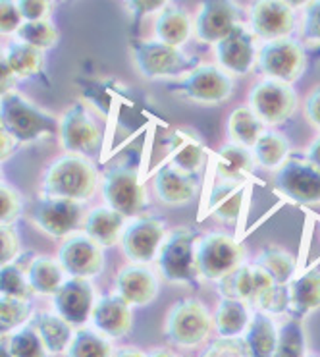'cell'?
Here are the masks:
<instances>
[{
  "instance_id": "6da1fadb",
  "label": "cell",
  "mask_w": 320,
  "mask_h": 357,
  "mask_svg": "<svg viewBox=\"0 0 320 357\" xmlns=\"http://www.w3.org/2000/svg\"><path fill=\"white\" fill-rule=\"evenodd\" d=\"M99 172L93 160L82 155H62L52 160L43 176L41 190L47 197H60L68 201L89 199L97 190Z\"/></svg>"
},
{
  "instance_id": "7a4b0ae2",
  "label": "cell",
  "mask_w": 320,
  "mask_h": 357,
  "mask_svg": "<svg viewBox=\"0 0 320 357\" xmlns=\"http://www.w3.org/2000/svg\"><path fill=\"white\" fill-rule=\"evenodd\" d=\"M2 130L16 143H35L43 137H52L60 132V120L33 105L17 91L2 95Z\"/></svg>"
},
{
  "instance_id": "3957f363",
  "label": "cell",
  "mask_w": 320,
  "mask_h": 357,
  "mask_svg": "<svg viewBox=\"0 0 320 357\" xmlns=\"http://www.w3.org/2000/svg\"><path fill=\"white\" fill-rule=\"evenodd\" d=\"M199 232L191 226H180L166 236L158 251V271L168 282L193 284L197 273Z\"/></svg>"
},
{
  "instance_id": "277c9868",
  "label": "cell",
  "mask_w": 320,
  "mask_h": 357,
  "mask_svg": "<svg viewBox=\"0 0 320 357\" xmlns=\"http://www.w3.org/2000/svg\"><path fill=\"white\" fill-rule=\"evenodd\" d=\"M130 52L139 70V74L147 79H160V77H178V75L191 74L199 64L195 56H189L181 49L168 47L160 41H143L135 39L130 45Z\"/></svg>"
},
{
  "instance_id": "5b68a950",
  "label": "cell",
  "mask_w": 320,
  "mask_h": 357,
  "mask_svg": "<svg viewBox=\"0 0 320 357\" xmlns=\"http://www.w3.org/2000/svg\"><path fill=\"white\" fill-rule=\"evenodd\" d=\"M214 319L203 301L188 298L176 301L165 321V336L178 348H199L211 336Z\"/></svg>"
},
{
  "instance_id": "8992f818",
  "label": "cell",
  "mask_w": 320,
  "mask_h": 357,
  "mask_svg": "<svg viewBox=\"0 0 320 357\" xmlns=\"http://www.w3.org/2000/svg\"><path fill=\"white\" fill-rule=\"evenodd\" d=\"M102 197L107 207L125 218L139 216L147 207V191L137 170L128 165H114L102 176Z\"/></svg>"
},
{
  "instance_id": "52a82bcc",
  "label": "cell",
  "mask_w": 320,
  "mask_h": 357,
  "mask_svg": "<svg viewBox=\"0 0 320 357\" xmlns=\"http://www.w3.org/2000/svg\"><path fill=\"white\" fill-rule=\"evenodd\" d=\"M243 250L228 234H206L197 243V273L205 280L220 282L241 266Z\"/></svg>"
},
{
  "instance_id": "ba28073f",
  "label": "cell",
  "mask_w": 320,
  "mask_h": 357,
  "mask_svg": "<svg viewBox=\"0 0 320 357\" xmlns=\"http://www.w3.org/2000/svg\"><path fill=\"white\" fill-rule=\"evenodd\" d=\"M183 99L205 105V107H216L228 100L234 93V82L224 70L213 64H201L191 74H188L180 84L174 87Z\"/></svg>"
},
{
  "instance_id": "9c48e42d",
  "label": "cell",
  "mask_w": 320,
  "mask_h": 357,
  "mask_svg": "<svg viewBox=\"0 0 320 357\" xmlns=\"http://www.w3.org/2000/svg\"><path fill=\"white\" fill-rule=\"evenodd\" d=\"M274 190L299 205H320V170L307 158L289 157L276 170Z\"/></svg>"
},
{
  "instance_id": "30bf717a",
  "label": "cell",
  "mask_w": 320,
  "mask_h": 357,
  "mask_svg": "<svg viewBox=\"0 0 320 357\" xmlns=\"http://www.w3.org/2000/svg\"><path fill=\"white\" fill-rule=\"evenodd\" d=\"M257 62L268 79L291 85L301 77L305 70L303 45L291 37L264 43L259 50Z\"/></svg>"
},
{
  "instance_id": "8fae6325",
  "label": "cell",
  "mask_w": 320,
  "mask_h": 357,
  "mask_svg": "<svg viewBox=\"0 0 320 357\" xmlns=\"http://www.w3.org/2000/svg\"><path fill=\"white\" fill-rule=\"evenodd\" d=\"M249 108L263 124H284L297 110V95L291 85L276 79H263L249 91Z\"/></svg>"
},
{
  "instance_id": "7c38bea8",
  "label": "cell",
  "mask_w": 320,
  "mask_h": 357,
  "mask_svg": "<svg viewBox=\"0 0 320 357\" xmlns=\"http://www.w3.org/2000/svg\"><path fill=\"white\" fill-rule=\"evenodd\" d=\"M58 137L64 151H68L70 155H82V157L97 153L102 139L95 118L91 116L89 110L82 102H74L64 110V114L60 116Z\"/></svg>"
},
{
  "instance_id": "4fadbf2b",
  "label": "cell",
  "mask_w": 320,
  "mask_h": 357,
  "mask_svg": "<svg viewBox=\"0 0 320 357\" xmlns=\"http://www.w3.org/2000/svg\"><path fill=\"white\" fill-rule=\"evenodd\" d=\"M165 240V222L153 216H141L125 226L122 234V251L133 265H143L158 255Z\"/></svg>"
},
{
  "instance_id": "5bb4252c",
  "label": "cell",
  "mask_w": 320,
  "mask_h": 357,
  "mask_svg": "<svg viewBox=\"0 0 320 357\" xmlns=\"http://www.w3.org/2000/svg\"><path fill=\"white\" fill-rule=\"evenodd\" d=\"M239 6L230 0H205L195 16V35L199 41L218 45L239 27Z\"/></svg>"
},
{
  "instance_id": "9a60e30c",
  "label": "cell",
  "mask_w": 320,
  "mask_h": 357,
  "mask_svg": "<svg viewBox=\"0 0 320 357\" xmlns=\"http://www.w3.org/2000/svg\"><path fill=\"white\" fill-rule=\"evenodd\" d=\"M58 263L70 278H93L105 268L102 248L87 234L68 238L58 251Z\"/></svg>"
},
{
  "instance_id": "2e32d148",
  "label": "cell",
  "mask_w": 320,
  "mask_h": 357,
  "mask_svg": "<svg viewBox=\"0 0 320 357\" xmlns=\"http://www.w3.org/2000/svg\"><path fill=\"white\" fill-rule=\"evenodd\" d=\"M251 31L261 39H286L296 29V10L282 0H257L249 8Z\"/></svg>"
},
{
  "instance_id": "e0dca14e",
  "label": "cell",
  "mask_w": 320,
  "mask_h": 357,
  "mask_svg": "<svg viewBox=\"0 0 320 357\" xmlns=\"http://www.w3.org/2000/svg\"><path fill=\"white\" fill-rule=\"evenodd\" d=\"M82 205L60 197H41L33 203L31 218L43 232L52 238H64L82 225Z\"/></svg>"
},
{
  "instance_id": "ac0fdd59",
  "label": "cell",
  "mask_w": 320,
  "mask_h": 357,
  "mask_svg": "<svg viewBox=\"0 0 320 357\" xmlns=\"http://www.w3.org/2000/svg\"><path fill=\"white\" fill-rule=\"evenodd\" d=\"M54 311L72 326H83L95 309V288L87 278H70L52 296Z\"/></svg>"
},
{
  "instance_id": "d6986e66",
  "label": "cell",
  "mask_w": 320,
  "mask_h": 357,
  "mask_svg": "<svg viewBox=\"0 0 320 357\" xmlns=\"http://www.w3.org/2000/svg\"><path fill=\"white\" fill-rule=\"evenodd\" d=\"M216 59L226 72L236 75H245L251 72L254 60L259 56V52L254 49V37L251 31H247L243 25H239L238 29L220 41L216 47Z\"/></svg>"
},
{
  "instance_id": "ffe728a7",
  "label": "cell",
  "mask_w": 320,
  "mask_h": 357,
  "mask_svg": "<svg viewBox=\"0 0 320 357\" xmlns=\"http://www.w3.org/2000/svg\"><path fill=\"white\" fill-rule=\"evenodd\" d=\"M116 294L132 307H147L158 296V280L153 271L143 265H128L116 276Z\"/></svg>"
},
{
  "instance_id": "44dd1931",
  "label": "cell",
  "mask_w": 320,
  "mask_h": 357,
  "mask_svg": "<svg viewBox=\"0 0 320 357\" xmlns=\"http://www.w3.org/2000/svg\"><path fill=\"white\" fill-rule=\"evenodd\" d=\"M91 323L97 328V333L107 338H122L132 331V305L118 294L105 296L97 299L93 315H91Z\"/></svg>"
},
{
  "instance_id": "7402d4cb",
  "label": "cell",
  "mask_w": 320,
  "mask_h": 357,
  "mask_svg": "<svg viewBox=\"0 0 320 357\" xmlns=\"http://www.w3.org/2000/svg\"><path fill=\"white\" fill-rule=\"evenodd\" d=\"M197 180L193 174H185L174 165H165L155 174V193L160 203L168 207L188 205L197 195Z\"/></svg>"
},
{
  "instance_id": "603a6c76",
  "label": "cell",
  "mask_w": 320,
  "mask_h": 357,
  "mask_svg": "<svg viewBox=\"0 0 320 357\" xmlns=\"http://www.w3.org/2000/svg\"><path fill=\"white\" fill-rule=\"evenodd\" d=\"M245 197V182L220 180L214 183L206 197V213L222 222H236Z\"/></svg>"
},
{
  "instance_id": "cb8c5ba5",
  "label": "cell",
  "mask_w": 320,
  "mask_h": 357,
  "mask_svg": "<svg viewBox=\"0 0 320 357\" xmlns=\"http://www.w3.org/2000/svg\"><path fill=\"white\" fill-rule=\"evenodd\" d=\"M289 301L287 313L294 319H303L320 309V268H311L287 286Z\"/></svg>"
},
{
  "instance_id": "d4e9b609",
  "label": "cell",
  "mask_w": 320,
  "mask_h": 357,
  "mask_svg": "<svg viewBox=\"0 0 320 357\" xmlns=\"http://www.w3.org/2000/svg\"><path fill=\"white\" fill-rule=\"evenodd\" d=\"M170 165L180 168L185 174H195L203 167L205 160V145L195 133L188 130H176L168 139Z\"/></svg>"
},
{
  "instance_id": "484cf974",
  "label": "cell",
  "mask_w": 320,
  "mask_h": 357,
  "mask_svg": "<svg viewBox=\"0 0 320 357\" xmlns=\"http://www.w3.org/2000/svg\"><path fill=\"white\" fill-rule=\"evenodd\" d=\"M125 226H128L125 216L116 213L114 208L97 207L87 215L85 222H83V230L91 240L97 241L100 248H112L122 240Z\"/></svg>"
},
{
  "instance_id": "4316f807",
  "label": "cell",
  "mask_w": 320,
  "mask_h": 357,
  "mask_svg": "<svg viewBox=\"0 0 320 357\" xmlns=\"http://www.w3.org/2000/svg\"><path fill=\"white\" fill-rule=\"evenodd\" d=\"M253 151L241 147L238 143H226L216 153L214 172L220 180L228 182H245L254 170Z\"/></svg>"
},
{
  "instance_id": "83f0119b",
  "label": "cell",
  "mask_w": 320,
  "mask_h": 357,
  "mask_svg": "<svg viewBox=\"0 0 320 357\" xmlns=\"http://www.w3.org/2000/svg\"><path fill=\"white\" fill-rule=\"evenodd\" d=\"M35 331L41 336L49 356H64L74 340V326L56 313H37L33 319Z\"/></svg>"
},
{
  "instance_id": "f1b7e54d",
  "label": "cell",
  "mask_w": 320,
  "mask_h": 357,
  "mask_svg": "<svg viewBox=\"0 0 320 357\" xmlns=\"http://www.w3.org/2000/svg\"><path fill=\"white\" fill-rule=\"evenodd\" d=\"M189 35H191V20L185 10L176 4H168L162 12H158L155 20L156 41L180 49L183 43H188Z\"/></svg>"
},
{
  "instance_id": "f546056e",
  "label": "cell",
  "mask_w": 320,
  "mask_h": 357,
  "mask_svg": "<svg viewBox=\"0 0 320 357\" xmlns=\"http://www.w3.org/2000/svg\"><path fill=\"white\" fill-rule=\"evenodd\" d=\"M253 317L243 301L222 298L214 313V331L220 338H241Z\"/></svg>"
},
{
  "instance_id": "4dcf8cb0",
  "label": "cell",
  "mask_w": 320,
  "mask_h": 357,
  "mask_svg": "<svg viewBox=\"0 0 320 357\" xmlns=\"http://www.w3.org/2000/svg\"><path fill=\"white\" fill-rule=\"evenodd\" d=\"M280 328L266 313H254L243 340L251 357H272L278 346Z\"/></svg>"
},
{
  "instance_id": "1f68e13d",
  "label": "cell",
  "mask_w": 320,
  "mask_h": 357,
  "mask_svg": "<svg viewBox=\"0 0 320 357\" xmlns=\"http://www.w3.org/2000/svg\"><path fill=\"white\" fill-rule=\"evenodd\" d=\"M27 280L35 294L39 296H54L64 284V271L58 261L45 255H37L29 265Z\"/></svg>"
},
{
  "instance_id": "d6a6232c",
  "label": "cell",
  "mask_w": 320,
  "mask_h": 357,
  "mask_svg": "<svg viewBox=\"0 0 320 357\" xmlns=\"http://www.w3.org/2000/svg\"><path fill=\"white\" fill-rule=\"evenodd\" d=\"M263 133V122L251 108L238 107L231 110V114L228 116V135H230L231 143H238L241 147L253 149Z\"/></svg>"
},
{
  "instance_id": "836d02e7",
  "label": "cell",
  "mask_w": 320,
  "mask_h": 357,
  "mask_svg": "<svg viewBox=\"0 0 320 357\" xmlns=\"http://www.w3.org/2000/svg\"><path fill=\"white\" fill-rule=\"evenodd\" d=\"M2 62H6L12 74L20 77H29V75L39 74L43 70V50L35 49L25 43H8L2 49Z\"/></svg>"
},
{
  "instance_id": "e575fe53",
  "label": "cell",
  "mask_w": 320,
  "mask_h": 357,
  "mask_svg": "<svg viewBox=\"0 0 320 357\" xmlns=\"http://www.w3.org/2000/svg\"><path fill=\"white\" fill-rule=\"evenodd\" d=\"M254 162L264 170H280L289 158V143L276 132H264L253 147Z\"/></svg>"
},
{
  "instance_id": "d590c367",
  "label": "cell",
  "mask_w": 320,
  "mask_h": 357,
  "mask_svg": "<svg viewBox=\"0 0 320 357\" xmlns=\"http://www.w3.org/2000/svg\"><path fill=\"white\" fill-rule=\"evenodd\" d=\"M257 266H261L263 271L271 274L280 286H289L294 282V274H296V257L287 251L280 248H264L259 257H257Z\"/></svg>"
},
{
  "instance_id": "8d00e7d4",
  "label": "cell",
  "mask_w": 320,
  "mask_h": 357,
  "mask_svg": "<svg viewBox=\"0 0 320 357\" xmlns=\"http://www.w3.org/2000/svg\"><path fill=\"white\" fill-rule=\"evenodd\" d=\"M218 286H220L222 298L238 299V301H243L245 305H249L254 294V266H238L234 273L228 274L226 278H222Z\"/></svg>"
},
{
  "instance_id": "74e56055",
  "label": "cell",
  "mask_w": 320,
  "mask_h": 357,
  "mask_svg": "<svg viewBox=\"0 0 320 357\" xmlns=\"http://www.w3.org/2000/svg\"><path fill=\"white\" fill-rule=\"evenodd\" d=\"M272 357H309L303 323L299 319H289L280 326L278 346Z\"/></svg>"
},
{
  "instance_id": "f35d334b",
  "label": "cell",
  "mask_w": 320,
  "mask_h": 357,
  "mask_svg": "<svg viewBox=\"0 0 320 357\" xmlns=\"http://www.w3.org/2000/svg\"><path fill=\"white\" fill-rule=\"evenodd\" d=\"M66 357H114V349L105 336L87 328H79L75 331Z\"/></svg>"
},
{
  "instance_id": "ab89813d",
  "label": "cell",
  "mask_w": 320,
  "mask_h": 357,
  "mask_svg": "<svg viewBox=\"0 0 320 357\" xmlns=\"http://www.w3.org/2000/svg\"><path fill=\"white\" fill-rule=\"evenodd\" d=\"M10 349L12 357H49L47 348L43 344L41 336L35 331L33 324L22 326L20 331L8 336V342H4Z\"/></svg>"
},
{
  "instance_id": "60d3db41",
  "label": "cell",
  "mask_w": 320,
  "mask_h": 357,
  "mask_svg": "<svg viewBox=\"0 0 320 357\" xmlns=\"http://www.w3.org/2000/svg\"><path fill=\"white\" fill-rule=\"evenodd\" d=\"M29 313H31L29 303L24 299L0 296V334H2V338L20 331L25 321L29 319Z\"/></svg>"
},
{
  "instance_id": "b9f144b4",
  "label": "cell",
  "mask_w": 320,
  "mask_h": 357,
  "mask_svg": "<svg viewBox=\"0 0 320 357\" xmlns=\"http://www.w3.org/2000/svg\"><path fill=\"white\" fill-rule=\"evenodd\" d=\"M17 39L25 45H31L39 50L52 49L58 41V31L54 24L50 20H43V22H25L20 31H17Z\"/></svg>"
},
{
  "instance_id": "7bdbcfd3",
  "label": "cell",
  "mask_w": 320,
  "mask_h": 357,
  "mask_svg": "<svg viewBox=\"0 0 320 357\" xmlns=\"http://www.w3.org/2000/svg\"><path fill=\"white\" fill-rule=\"evenodd\" d=\"M31 294H33V290L29 286L27 274L22 273L20 266L14 265V263L2 266V273H0V296L29 301Z\"/></svg>"
},
{
  "instance_id": "ee69618b",
  "label": "cell",
  "mask_w": 320,
  "mask_h": 357,
  "mask_svg": "<svg viewBox=\"0 0 320 357\" xmlns=\"http://www.w3.org/2000/svg\"><path fill=\"white\" fill-rule=\"evenodd\" d=\"M24 215V199L22 193L12 188L8 182L0 185V225L14 226Z\"/></svg>"
},
{
  "instance_id": "f6af8a7d",
  "label": "cell",
  "mask_w": 320,
  "mask_h": 357,
  "mask_svg": "<svg viewBox=\"0 0 320 357\" xmlns=\"http://www.w3.org/2000/svg\"><path fill=\"white\" fill-rule=\"evenodd\" d=\"M199 357H251L243 338H218Z\"/></svg>"
},
{
  "instance_id": "bcb514c9",
  "label": "cell",
  "mask_w": 320,
  "mask_h": 357,
  "mask_svg": "<svg viewBox=\"0 0 320 357\" xmlns=\"http://www.w3.org/2000/svg\"><path fill=\"white\" fill-rule=\"evenodd\" d=\"M22 243L14 226L0 225V263L2 266L14 263V259L20 255Z\"/></svg>"
},
{
  "instance_id": "7dc6e473",
  "label": "cell",
  "mask_w": 320,
  "mask_h": 357,
  "mask_svg": "<svg viewBox=\"0 0 320 357\" xmlns=\"http://www.w3.org/2000/svg\"><path fill=\"white\" fill-rule=\"evenodd\" d=\"M24 24L25 22L22 17V12L17 8V2L2 0L0 2V27H2V33H17Z\"/></svg>"
},
{
  "instance_id": "c3c4849f",
  "label": "cell",
  "mask_w": 320,
  "mask_h": 357,
  "mask_svg": "<svg viewBox=\"0 0 320 357\" xmlns=\"http://www.w3.org/2000/svg\"><path fill=\"white\" fill-rule=\"evenodd\" d=\"M303 39L309 43H320V0L307 4L305 8Z\"/></svg>"
},
{
  "instance_id": "681fc988",
  "label": "cell",
  "mask_w": 320,
  "mask_h": 357,
  "mask_svg": "<svg viewBox=\"0 0 320 357\" xmlns=\"http://www.w3.org/2000/svg\"><path fill=\"white\" fill-rule=\"evenodd\" d=\"M17 8L24 22H43L49 20L50 2L47 0H17Z\"/></svg>"
},
{
  "instance_id": "f907efd6",
  "label": "cell",
  "mask_w": 320,
  "mask_h": 357,
  "mask_svg": "<svg viewBox=\"0 0 320 357\" xmlns=\"http://www.w3.org/2000/svg\"><path fill=\"white\" fill-rule=\"evenodd\" d=\"M305 116L314 128L320 130V85H317L305 99Z\"/></svg>"
},
{
  "instance_id": "816d5d0a",
  "label": "cell",
  "mask_w": 320,
  "mask_h": 357,
  "mask_svg": "<svg viewBox=\"0 0 320 357\" xmlns=\"http://www.w3.org/2000/svg\"><path fill=\"white\" fill-rule=\"evenodd\" d=\"M128 8L132 10L133 16L141 20V17L148 16V14H153V12H162V10L168 6V2H162V0H148V2H143V0H137V2H128L125 4Z\"/></svg>"
},
{
  "instance_id": "f5cc1de1",
  "label": "cell",
  "mask_w": 320,
  "mask_h": 357,
  "mask_svg": "<svg viewBox=\"0 0 320 357\" xmlns=\"http://www.w3.org/2000/svg\"><path fill=\"white\" fill-rule=\"evenodd\" d=\"M17 82V77L12 74V70L8 68L6 62L0 60V87H2V95L14 91V84Z\"/></svg>"
},
{
  "instance_id": "db71d44e",
  "label": "cell",
  "mask_w": 320,
  "mask_h": 357,
  "mask_svg": "<svg viewBox=\"0 0 320 357\" xmlns=\"http://www.w3.org/2000/svg\"><path fill=\"white\" fill-rule=\"evenodd\" d=\"M305 158L311 162L312 167H317L320 170V135H317L312 143L307 147V153H305Z\"/></svg>"
},
{
  "instance_id": "11a10c76",
  "label": "cell",
  "mask_w": 320,
  "mask_h": 357,
  "mask_svg": "<svg viewBox=\"0 0 320 357\" xmlns=\"http://www.w3.org/2000/svg\"><path fill=\"white\" fill-rule=\"evenodd\" d=\"M0 143H2V160H6L10 153H14L16 142H14V137H12L10 133H6L4 130H2V137H0Z\"/></svg>"
},
{
  "instance_id": "9f6ffc18",
  "label": "cell",
  "mask_w": 320,
  "mask_h": 357,
  "mask_svg": "<svg viewBox=\"0 0 320 357\" xmlns=\"http://www.w3.org/2000/svg\"><path fill=\"white\" fill-rule=\"evenodd\" d=\"M114 357H147V356H145V354H143L141 349L130 348V346H128V348L118 349V351L114 354Z\"/></svg>"
},
{
  "instance_id": "6f0895ef",
  "label": "cell",
  "mask_w": 320,
  "mask_h": 357,
  "mask_svg": "<svg viewBox=\"0 0 320 357\" xmlns=\"http://www.w3.org/2000/svg\"><path fill=\"white\" fill-rule=\"evenodd\" d=\"M147 357H180V356H178V354H174L172 349H168V348H156L153 349Z\"/></svg>"
},
{
  "instance_id": "680465c9",
  "label": "cell",
  "mask_w": 320,
  "mask_h": 357,
  "mask_svg": "<svg viewBox=\"0 0 320 357\" xmlns=\"http://www.w3.org/2000/svg\"><path fill=\"white\" fill-rule=\"evenodd\" d=\"M0 357H12L10 349L6 348V344H2V349H0Z\"/></svg>"
},
{
  "instance_id": "91938a15",
  "label": "cell",
  "mask_w": 320,
  "mask_h": 357,
  "mask_svg": "<svg viewBox=\"0 0 320 357\" xmlns=\"http://www.w3.org/2000/svg\"><path fill=\"white\" fill-rule=\"evenodd\" d=\"M309 357H319V356H309Z\"/></svg>"
}]
</instances>
